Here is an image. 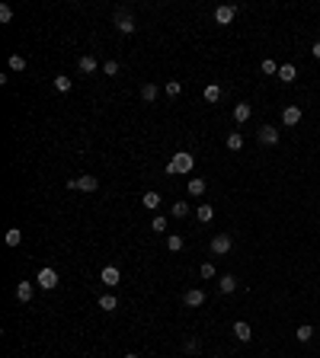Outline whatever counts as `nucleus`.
<instances>
[{
  "instance_id": "obj_1",
  "label": "nucleus",
  "mask_w": 320,
  "mask_h": 358,
  "mask_svg": "<svg viewBox=\"0 0 320 358\" xmlns=\"http://www.w3.org/2000/svg\"><path fill=\"white\" fill-rule=\"evenodd\" d=\"M192 166H195V157L189 151H180V154L170 157L167 173H170V176H186V173H192Z\"/></svg>"
},
{
  "instance_id": "obj_2",
  "label": "nucleus",
  "mask_w": 320,
  "mask_h": 358,
  "mask_svg": "<svg viewBox=\"0 0 320 358\" xmlns=\"http://www.w3.org/2000/svg\"><path fill=\"white\" fill-rule=\"evenodd\" d=\"M36 285L42 288V291H54V288H58V272H54L51 266L39 269V275H36Z\"/></svg>"
},
{
  "instance_id": "obj_3",
  "label": "nucleus",
  "mask_w": 320,
  "mask_h": 358,
  "mask_svg": "<svg viewBox=\"0 0 320 358\" xmlns=\"http://www.w3.org/2000/svg\"><path fill=\"white\" fill-rule=\"evenodd\" d=\"M278 138H282V134H278L275 125H260V131H256V141H260L263 147H275Z\"/></svg>"
},
{
  "instance_id": "obj_4",
  "label": "nucleus",
  "mask_w": 320,
  "mask_h": 358,
  "mask_svg": "<svg viewBox=\"0 0 320 358\" xmlns=\"http://www.w3.org/2000/svg\"><path fill=\"white\" fill-rule=\"evenodd\" d=\"M115 29L122 32V36H132L138 26H135V19H132V13L128 10H115Z\"/></svg>"
},
{
  "instance_id": "obj_5",
  "label": "nucleus",
  "mask_w": 320,
  "mask_h": 358,
  "mask_svg": "<svg viewBox=\"0 0 320 358\" xmlns=\"http://www.w3.org/2000/svg\"><path fill=\"white\" fill-rule=\"evenodd\" d=\"M67 189H80V192H96L99 189V179L96 176H77V179H67Z\"/></svg>"
},
{
  "instance_id": "obj_6",
  "label": "nucleus",
  "mask_w": 320,
  "mask_h": 358,
  "mask_svg": "<svg viewBox=\"0 0 320 358\" xmlns=\"http://www.w3.org/2000/svg\"><path fill=\"white\" fill-rule=\"evenodd\" d=\"M230 249H234L230 234H215V237H212V253H215V256H228Z\"/></svg>"
},
{
  "instance_id": "obj_7",
  "label": "nucleus",
  "mask_w": 320,
  "mask_h": 358,
  "mask_svg": "<svg viewBox=\"0 0 320 358\" xmlns=\"http://www.w3.org/2000/svg\"><path fill=\"white\" fill-rule=\"evenodd\" d=\"M99 281H103L106 288H115V285H122V272L115 266H106L103 272H99Z\"/></svg>"
},
{
  "instance_id": "obj_8",
  "label": "nucleus",
  "mask_w": 320,
  "mask_h": 358,
  "mask_svg": "<svg viewBox=\"0 0 320 358\" xmlns=\"http://www.w3.org/2000/svg\"><path fill=\"white\" fill-rule=\"evenodd\" d=\"M234 16H237V6H218V10H215V23L218 26H230V23H234Z\"/></svg>"
},
{
  "instance_id": "obj_9",
  "label": "nucleus",
  "mask_w": 320,
  "mask_h": 358,
  "mask_svg": "<svg viewBox=\"0 0 320 358\" xmlns=\"http://www.w3.org/2000/svg\"><path fill=\"white\" fill-rule=\"evenodd\" d=\"M205 298H208V294L202 291V288H189V291L183 294V304H186V307H202Z\"/></svg>"
},
{
  "instance_id": "obj_10",
  "label": "nucleus",
  "mask_w": 320,
  "mask_h": 358,
  "mask_svg": "<svg viewBox=\"0 0 320 358\" xmlns=\"http://www.w3.org/2000/svg\"><path fill=\"white\" fill-rule=\"evenodd\" d=\"M234 336H237V342H250V339H253V329H250V323H247V320H237V323H234Z\"/></svg>"
},
{
  "instance_id": "obj_11",
  "label": "nucleus",
  "mask_w": 320,
  "mask_h": 358,
  "mask_svg": "<svg viewBox=\"0 0 320 358\" xmlns=\"http://www.w3.org/2000/svg\"><path fill=\"white\" fill-rule=\"evenodd\" d=\"M141 205H144L147 211H157V208H160V192H157V189H147L144 199H141Z\"/></svg>"
},
{
  "instance_id": "obj_12",
  "label": "nucleus",
  "mask_w": 320,
  "mask_h": 358,
  "mask_svg": "<svg viewBox=\"0 0 320 358\" xmlns=\"http://www.w3.org/2000/svg\"><path fill=\"white\" fill-rule=\"evenodd\" d=\"M282 121L285 125H298V121H301V106H285V112H282Z\"/></svg>"
},
{
  "instance_id": "obj_13",
  "label": "nucleus",
  "mask_w": 320,
  "mask_h": 358,
  "mask_svg": "<svg viewBox=\"0 0 320 358\" xmlns=\"http://www.w3.org/2000/svg\"><path fill=\"white\" fill-rule=\"evenodd\" d=\"M13 294H16V301H19V304H29V301H32V281H19Z\"/></svg>"
},
{
  "instance_id": "obj_14",
  "label": "nucleus",
  "mask_w": 320,
  "mask_h": 358,
  "mask_svg": "<svg viewBox=\"0 0 320 358\" xmlns=\"http://www.w3.org/2000/svg\"><path fill=\"white\" fill-rule=\"evenodd\" d=\"M250 116H253V106H250V103H237L234 106V121H240V125H243Z\"/></svg>"
},
{
  "instance_id": "obj_15",
  "label": "nucleus",
  "mask_w": 320,
  "mask_h": 358,
  "mask_svg": "<svg viewBox=\"0 0 320 358\" xmlns=\"http://www.w3.org/2000/svg\"><path fill=\"white\" fill-rule=\"evenodd\" d=\"M96 307L103 310V314H112V310L119 307V298H115V294H103V298L96 301Z\"/></svg>"
},
{
  "instance_id": "obj_16",
  "label": "nucleus",
  "mask_w": 320,
  "mask_h": 358,
  "mask_svg": "<svg viewBox=\"0 0 320 358\" xmlns=\"http://www.w3.org/2000/svg\"><path fill=\"white\" fill-rule=\"evenodd\" d=\"M295 77H298V67L295 64H282V67H278V80H282V83H295Z\"/></svg>"
},
{
  "instance_id": "obj_17",
  "label": "nucleus",
  "mask_w": 320,
  "mask_h": 358,
  "mask_svg": "<svg viewBox=\"0 0 320 358\" xmlns=\"http://www.w3.org/2000/svg\"><path fill=\"white\" fill-rule=\"evenodd\" d=\"M218 288H221V294H234L237 291V278L234 275H221V278H218Z\"/></svg>"
},
{
  "instance_id": "obj_18",
  "label": "nucleus",
  "mask_w": 320,
  "mask_h": 358,
  "mask_svg": "<svg viewBox=\"0 0 320 358\" xmlns=\"http://www.w3.org/2000/svg\"><path fill=\"white\" fill-rule=\"evenodd\" d=\"M77 67H80V74H96V58H93V55H84V58H80L77 61Z\"/></svg>"
},
{
  "instance_id": "obj_19",
  "label": "nucleus",
  "mask_w": 320,
  "mask_h": 358,
  "mask_svg": "<svg viewBox=\"0 0 320 358\" xmlns=\"http://www.w3.org/2000/svg\"><path fill=\"white\" fill-rule=\"evenodd\" d=\"M295 339L298 342H311L314 339V326H311V323H301V326L295 329Z\"/></svg>"
},
{
  "instance_id": "obj_20",
  "label": "nucleus",
  "mask_w": 320,
  "mask_h": 358,
  "mask_svg": "<svg viewBox=\"0 0 320 358\" xmlns=\"http://www.w3.org/2000/svg\"><path fill=\"white\" fill-rule=\"evenodd\" d=\"M157 96H160L157 83H144V86H141V99H144V103H154Z\"/></svg>"
},
{
  "instance_id": "obj_21",
  "label": "nucleus",
  "mask_w": 320,
  "mask_h": 358,
  "mask_svg": "<svg viewBox=\"0 0 320 358\" xmlns=\"http://www.w3.org/2000/svg\"><path fill=\"white\" fill-rule=\"evenodd\" d=\"M54 90L58 93H71V77H67V74H54Z\"/></svg>"
},
{
  "instance_id": "obj_22",
  "label": "nucleus",
  "mask_w": 320,
  "mask_h": 358,
  "mask_svg": "<svg viewBox=\"0 0 320 358\" xmlns=\"http://www.w3.org/2000/svg\"><path fill=\"white\" fill-rule=\"evenodd\" d=\"M224 144H228V151H240V147H243V134L240 131H230Z\"/></svg>"
},
{
  "instance_id": "obj_23",
  "label": "nucleus",
  "mask_w": 320,
  "mask_h": 358,
  "mask_svg": "<svg viewBox=\"0 0 320 358\" xmlns=\"http://www.w3.org/2000/svg\"><path fill=\"white\" fill-rule=\"evenodd\" d=\"M195 214H199V224H208V221L215 218V208L212 205H199V208H195Z\"/></svg>"
},
{
  "instance_id": "obj_24",
  "label": "nucleus",
  "mask_w": 320,
  "mask_h": 358,
  "mask_svg": "<svg viewBox=\"0 0 320 358\" xmlns=\"http://www.w3.org/2000/svg\"><path fill=\"white\" fill-rule=\"evenodd\" d=\"M3 240H6V246H19V243H23V231H19V227H10Z\"/></svg>"
},
{
  "instance_id": "obj_25",
  "label": "nucleus",
  "mask_w": 320,
  "mask_h": 358,
  "mask_svg": "<svg viewBox=\"0 0 320 358\" xmlns=\"http://www.w3.org/2000/svg\"><path fill=\"white\" fill-rule=\"evenodd\" d=\"M183 246H186V240H183L180 234H170V237H167V249H170V253H180Z\"/></svg>"
},
{
  "instance_id": "obj_26",
  "label": "nucleus",
  "mask_w": 320,
  "mask_h": 358,
  "mask_svg": "<svg viewBox=\"0 0 320 358\" xmlns=\"http://www.w3.org/2000/svg\"><path fill=\"white\" fill-rule=\"evenodd\" d=\"M189 195H202V192H205V189H208V182L205 179H189Z\"/></svg>"
},
{
  "instance_id": "obj_27",
  "label": "nucleus",
  "mask_w": 320,
  "mask_h": 358,
  "mask_svg": "<svg viewBox=\"0 0 320 358\" xmlns=\"http://www.w3.org/2000/svg\"><path fill=\"white\" fill-rule=\"evenodd\" d=\"M167 227H170V221L163 218V214H157V218L151 221V231H154V234H167Z\"/></svg>"
},
{
  "instance_id": "obj_28",
  "label": "nucleus",
  "mask_w": 320,
  "mask_h": 358,
  "mask_svg": "<svg viewBox=\"0 0 320 358\" xmlns=\"http://www.w3.org/2000/svg\"><path fill=\"white\" fill-rule=\"evenodd\" d=\"M278 67H282V64H275V61H272V58H266V61H263V64H260V71L266 74V77H272V74H275V77H278Z\"/></svg>"
},
{
  "instance_id": "obj_29",
  "label": "nucleus",
  "mask_w": 320,
  "mask_h": 358,
  "mask_svg": "<svg viewBox=\"0 0 320 358\" xmlns=\"http://www.w3.org/2000/svg\"><path fill=\"white\" fill-rule=\"evenodd\" d=\"M163 93H167L170 99H176V96H180V93H183V83H180V80H170V83L163 86Z\"/></svg>"
},
{
  "instance_id": "obj_30",
  "label": "nucleus",
  "mask_w": 320,
  "mask_h": 358,
  "mask_svg": "<svg viewBox=\"0 0 320 358\" xmlns=\"http://www.w3.org/2000/svg\"><path fill=\"white\" fill-rule=\"evenodd\" d=\"M221 99V86L212 83V86H205V103H218Z\"/></svg>"
},
{
  "instance_id": "obj_31",
  "label": "nucleus",
  "mask_w": 320,
  "mask_h": 358,
  "mask_svg": "<svg viewBox=\"0 0 320 358\" xmlns=\"http://www.w3.org/2000/svg\"><path fill=\"white\" fill-rule=\"evenodd\" d=\"M189 211H192V208H189V201H173V218H186Z\"/></svg>"
},
{
  "instance_id": "obj_32",
  "label": "nucleus",
  "mask_w": 320,
  "mask_h": 358,
  "mask_svg": "<svg viewBox=\"0 0 320 358\" xmlns=\"http://www.w3.org/2000/svg\"><path fill=\"white\" fill-rule=\"evenodd\" d=\"M0 23H13V6L10 3H0Z\"/></svg>"
},
{
  "instance_id": "obj_33",
  "label": "nucleus",
  "mask_w": 320,
  "mask_h": 358,
  "mask_svg": "<svg viewBox=\"0 0 320 358\" xmlns=\"http://www.w3.org/2000/svg\"><path fill=\"white\" fill-rule=\"evenodd\" d=\"M10 71H26V58L23 55H10Z\"/></svg>"
},
{
  "instance_id": "obj_34",
  "label": "nucleus",
  "mask_w": 320,
  "mask_h": 358,
  "mask_svg": "<svg viewBox=\"0 0 320 358\" xmlns=\"http://www.w3.org/2000/svg\"><path fill=\"white\" fill-rule=\"evenodd\" d=\"M199 275H202V278H215V266H212V262H202V266H199Z\"/></svg>"
},
{
  "instance_id": "obj_35",
  "label": "nucleus",
  "mask_w": 320,
  "mask_h": 358,
  "mask_svg": "<svg viewBox=\"0 0 320 358\" xmlns=\"http://www.w3.org/2000/svg\"><path fill=\"white\" fill-rule=\"evenodd\" d=\"M103 74H106V77H115V74H119V61H106V64H103Z\"/></svg>"
},
{
  "instance_id": "obj_36",
  "label": "nucleus",
  "mask_w": 320,
  "mask_h": 358,
  "mask_svg": "<svg viewBox=\"0 0 320 358\" xmlns=\"http://www.w3.org/2000/svg\"><path fill=\"white\" fill-rule=\"evenodd\" d=\"M183 349H186L189 355H195V352L202 349V342H199V339H186V346H183Z\"/></svg>"
},
{
  "instance_id": "obj_37",
  "label": "nucleus",
  "mask_w": 320,
  "mask_h": 358,
  "mask_svg": "<svg viewBox=\"0 0 320 358\" xmlns=\"http://www.w3.org/2000/svg\"><path fill=\"white\" fill-rule=\"evenodd\" d=\"M311 55H314V58L320 61V42H314V48H311Z\"/></svg>"
},
{
  "instance_id": "obj_38",
  "label": "nucleus",
  "mask_w": 320,
  "mask_h": 358,
  "mask_svg": "<svg viewBox=\"0 0 320 358\" xmlns=\"http://www.w3.org/2000/svg\"><path fill=\"white\" fill-rule=\"evenodd\" d=\"M125 358H138V355H135V352H128V355H125Z\"/></svg>"
}]
</instances>
